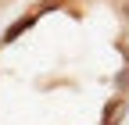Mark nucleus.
<instances>
[{"label":"nucleus","mask_w":129,"mask_h":125,"mask_svg":"<svg viewBox=\"0 0 129 125\" xmlns=\"http://www.w3.org/2000/svg\"><path fill=\"white\" fill-rule=\"evenodd\" d=\"M118 118H122V100H111V104H108V111H104V121H101V125H118Z\"/></svg>","instance_id":"nucleus-1"},{"label":"nucleus","mask_w":129,"mask_h":125,"mask_svg":"<svg viewBox=\"0 0 129 125\" xmlns=\"http://www.w3.org/2000/svg\"><path fill=\"white\" fill-rule=\"evenodd\" d=\"M122 50H125V57H129V29H125V36H122Z\"/></svg>","instance_id":"nucleus-2"},{"label":"nucleus","mask_w":129,"mask_h":125,"mask_svg":"<svg viewBox=\"0 0 129 125\" xmlns=\"http://www.w3.org/2000/svg\"><path fill=\"white\" fill-rule=\"evenodd\" d=\"M122 14H125V29H129V0L122 4Z\"/></svg>","instance_id":"nucleus-3"}]
</instances>
